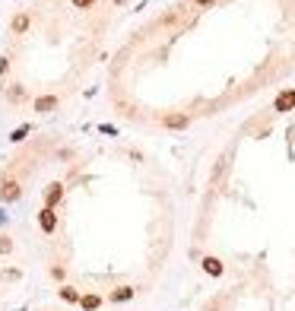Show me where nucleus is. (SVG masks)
Instances as JSON below:
<instances>
[{"label": "nucleus", "mask_w": 295, "mask_h": 311, "mask_svg": "<svg viewBox=\"0 0 295 311\" xmlns=\"http://www.w3.org/2000/svg\"><path fill=\"white\" fill-rule=\"evenodd\" d=\"M20 197H23L20 178H13L10 172H0V200H4V204H16Z\"/></svg>", "instance_id": "obj_1"}, {"label": "nucleus", "mask_w": 295, "mask_h": 311, "mask_svg": "<svg viewBox=\"0 0 295 311\" xmlns=\"http://www.w3.org/2000/svg\"><path fill=\"white\" fill-rule=\"evenodd\" d=\"M64 185H61V181H51V185L45 188V207L48 210H58L61 207V200H64Z\"/></svg>", "instance_id": "obj_2"}, {"label": "nucleus", "mask_w": 295, "mask_h": 311, "mask_svg": "<svg viewBox=\"0 0 295 311\" xmlns=\"http://www.w3.org/2000/svg\"><path fill=\"white\" fill-rule=\"evenodd\" d=\"M273 112H276V115L295 112V89H283V93L273 99Z\"/></svg>", "instance_id": "obj_3"}, {"label": "nucleus", "mask_w": 295, "mask_h": 311, "mask_svg": "<svg viewBox=\"0 0 295 311\" xmlns=\"http://www.w3.org/2000/svg\"><path fill=\"white\" fill-rule=\"evenodd\" d=\"M39 229H42L45 235H54V232H58V213L48 210V207H42V210H39Z\"/></svg>", "instance_id": "obj_4"}, {"label": "nucleus", "mask_w": 295, "mask_h": 311, "mask_svg": "<svg viewBox=\"0 0 295 311\" xmlns=\"http://www.w3.org/2000/svg\"><path fill=\"white\" fill-rule=\"evenodd\" d=\"M200 267H204V273H207V277H223V273H226V267H223V261H219V258H213V254H207V258L204 261H200Z\"/></svg>", "instance_id": "obj_5"}, {"label": "nucleus", "mask_w": 295, "mask_h": 311, "mask_svg": "<svg viewBox=\"0 0 295 311\" xmlns=\"http://www.w3.org/2000/svg\"><path fill=\"white\" fill-rule=\"evenodd\" d=\"M102 305H105V299L99 296V292H86V296L80 299V308H83V311H99Z\"/></svg>", "instance_id": "obj_6"}, {"label": "nucleus", "mask_w": 295, "mask_h": 311, "mask_svg": "<svg viewBox=\"0 0 295 311\" xmlns=\"http://www.w3.org/2000/svg\"><path fill=\"white\" fill-rule=\"evenodd\" d=\"M162 124L169 127V131H184V127L191 124V118H188V115H165Z\"/></svg>", "instance_id": "obj_7"}, {"label": "nucleus", "mask_w": 295, "mask_h": 311, "mask_svg": "<svg viewBox=\"0 0 295 311\" xmlns=\"http://www.w3.org/2000/svg\"><path fill=\"white\" fill-rule=\"evenodd\" d=\"M134 296H137V289H134V286H118L108 299H112V302H131Z\"/></svg>", "instance_id": "obj_8"}, {"label": "nucleus", "mask_w": 295, "mask_h": 311, "mask_svg": "<svg viewBox=\"0 0 295 311\" xmlns=\"http://www.w3.org/2000/svg\"><path fill=\"white\" fill-rule=\"evenodd\" d=\"M54 108H58V99H54V96L35 99V112H39V115H48V112H54Z\"/></svg>", "instance_id": "obj_9"}, {"label": "nucleus", "mask_w": 295, "mask_h": 311, "mask_svg": "<svg viewBox=\"0 0 295 311\" xmlns=\"http://www.w3.org/2000/svg\"><path fill=\"white\" fill-rule=\"evenodd\" d=\"M58 296H61L64 302H70V305H80L83 292H80V289H73V286H61V289H58Z\"/></svg>", "instance_id": "obj_10"}, {"label": "nucleus", "mask_w": 295, "mask_h": 311, "mask_svg": "<svg viewBox=\"0 0 295 311\" xmlns=\"http://www.w3.org/2000/svg\"><path fill=\"white\" fill-rule=\"evenodd\" d=\"M13 35H26L29 32V13H20V16H13Z\"/></svg>", "instance_id": "obj_11"}, {"label": "nucleus", "mask_w": 295, "mask_h": 311, "mask_svg": "<svg viewBox=\"0 0 295 311\" xmlns=\"http://www.w3.org/2000/svg\"><path fill=\"white\" fill-rule=\"evenodd\" d=\"M26 96H29L26 86H10V89H7V99H10V102H26Z\"/></svg>", "instance_id": "obj_12"}, {"label": "nucleus", "mask_w": 295, "mask_h": 311, "mask_svg": "<svg viewBox=\"0 0 295 311\" xmlns=\"http://www.w3.org/2000/svg\"><path fill=\"white\" fill-rule=\"evenodd\" d=\"M29 131H32V127H29V124H23V127H16V131L10 134V143H23V140L29 137Z\"/></svg>", "instance_id": "obj_13"}, {"label": "nucleus", "mask_w": 295, "mask_h": 311, "mask_svg": "<svg viewBox=\"0 0 295 311\" xmlns=\"http://www.w3.org/2000/svg\"><path fill=\"white\" fill-rule=\"evenodd\" d=\"M13 239H10V235H0V254H13Z\"/></svg>", "instance_id": "obj_14"}, {"label": "nucleus", "mask_w": 295, "mask_h": 311, "mask_svg": "<svg viewBox=\"0 0 295 311\" xmlns=\"http://www.w3.org/2000/svg\"><path fill=\"white\" fill-rule=\"evenodd\" d=\"M70 4H73V7H77V10H89L92 4H96V0H70Z\"/></svg>", "instance_id": "obj_15"}, {"label": "nucleus", "mask_w": 295, "mask_h": 311, "mask_svg": "<svg viewBox=\"0 0 295 311\" xmlns=\"http://www.w3.org/2000/svg\"><path fill=\"white\" fill-rule=\"evenodd\" d=\"M51 277L54 280H64V267H51Z\"/></svg>", "instance_id": "obj_16"}, {"label": "nucleus", "mask_w": 295, "mask_h": 311, "mask_svg": "<svg viewBox=\"0 0 295 311\" xmlns=\"http://www.w3.org/2000/svg\"><path fill=\"white\" fill-rule=\"evenodd\" d=\"M197 7H210V4H216V0H194Z\"/></svg>", "instance_id": "obj_17"}, {"label": "nucleus", "mask_w": 295, "mask_h": 311, "mask_svg": "<svg viewBox=\"0 0 295 311\" xmlns=\"http://www.w3.org/2000/svg\"><path fill=\"white\" fill-rule=\"evenodd\" d=\"M16 311H23V308H16Z\"/></svg>", "instance_id": "obj_18"}]
</instances>
